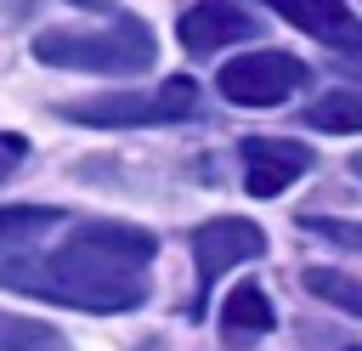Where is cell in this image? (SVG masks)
I'll use <instances>...</instances> for the list:
<instances>
[{
	"mask_svg": "<svg viewBox=\"0 0 362 351\" xmlns=\"http://www.w3.org/2000/svg\"><path fill=\"white\" fill-rule=\"evenodd\" d=\"M300 226L322 243H339V249H356L362 255V221H339V215H300Z\"/></svg>",
	"mask_w": 362,
	"mask_h": 351,
	"instance_id": "14",
	"label": "cell"
},
{
	"mask_svg": "<svg viewBox=\"0 0 362 351\" xmlns=\"http://www.w3.org/2000/svg\"><path fill=\"white\" fill-rule=\"evenodd\" d=\"M74 6H85V11H96V6H107V0H74Z\"/></svg>",
	"mask_w": 362,
	"mask_h": 351,
	"instance_id": "16",
	"label": "cell"
},
{
	"mask_svg": "<svg viewBox=\"0 0 362 351\" xmlns=\"http://www.w3.org/2000/svg\"><path fill=\"white\" fill-rule=\"evenodd\" d=\"M187 243H192V260H198V289H192L187 317H204V300H209V289H215V277H221V272H232V266H243V260H260V255H266V232H260L255 221H243V215L204 221Z\"/></svg>",
	"mask_w": 362,
	"mask_h": 351,
	"instance_id": "4",
	"label": "cell"
},
{
	"mask_svg": "<svg viewBox=\"0 0 362 351\" xmlns=\"http://www.w3.org/2000/svg\"><path fill=\"white\" fill-rule=\"evenodd\" d=\"M158 238L124 221H79L57 249H34L0 266V283L74 311H130L147 300V266Z\"/></svg>",
	"mask_w": 362,
	"mask_h": 351,
	"instance_id": "1",
	"label": "cell"
},
{
	"mask_svg": "<svg viewBox=\"0 0 362 351\" xmlns=\"http://www.w3.org/2000/svg\"><path fill=\"white\" fill-rule=\"evenodd\" d=\"M272 323H277V311H272V294H266L260 283H238V289L226 294V306H221V334H232L238 345L260 340Z\"/></svg>",
	"mask_w": 362,
	"mask_h": 351,
	"instance_id": "10",
	"label": "cell"
},
{
	"mask_svg": "<svg viewBox=\"0 0 362 351\" xmlns=\"http://www.w3.org/2000/svg\"><path fill=\"white\" fill-rule=\"evenodd\" d=\"M305 125L311 130H334V136H351L362 130V91H328L305 108Z\"/></svg>",
	"mask_w": 362,
	"mask_h": 351,
	"instance_id": "11",
	"label": "cell"
},
{
	"mask_svg": "<svg viewBox=\"0 0 362 351\" xmlns=\"http://www.w3.org/2000/svg\"><path fill=\"white\" fill-rule=\"evenodd\" d=\"M175 34H181V45H187L192 57H209V51H221V45L255 40L260 23H255V11H243L238 0H192V6L181 11V23H175Z\"/></svg>",
	"mask_w": 362,
	"mask_h": 351,
	"instance_id": "7",
	"label": "cell"
},
{
	"mask_svg": "<svg viewBox=\"0 0 362 351\" xmlns=\"http://www.w3.org/2000/svg\"><path fill=\"white\" fill-rule=\"evenodd\" d=\"M0 351H68V340L34 317H11L0 311Z\"/></svg>",
	"mask_w": 362,
	"mask_h": 351,
	"instance_id": "13",
	"label": "cell"
},
{
	"mask_svg": "<svg viewBox=\"0 0 362 351\" xmlns=\"http://www.w3.org/2000/svg\"><path fill=\"white\" fill-rule=\"evenodd\" d=\"M300 283H305L317 300H328V306H339V311H356V317H362V277H345V272H334V266H305V272H300Z\"/></svg>",
	"mask_w": 362,
	"mask_h": 351,
	"instance_id": "12",
	"label": "cell"
},
{
	"mask_svg": "<svg viewBox=\"0 0 362 351\" xmlns=\"http://www.w3.org/2000/svg\"><path fill=\"white\" fill-rule=\"evenodd\" d=\"M305 170H311V147H300V142H283V136H249L243 142V187L255 198L283 192Z\"/></svg>",
	"mask_w": 362,
	"mask_h": 351,
	"instance_id": "8",
	"label": "cell"
},
{
	"mask_svg": "<svg viewBox=\"0 0 362 351\" xmlns=\"http://www.w3.org/2000/svg\"><path fill=\"white\" fill-rule=\"evenodd\" d=\"M62 221H68V215H62V209H45V204H11V209H0V266L34 255L40 238L57 232Z\"/></svg>",
	"mask_w": 362,
	"mask_h": 351,
	"instance_id": "9",
	"label": "cell"
},
{
	"mask_svg": "<svg viewBox=\"0 0 362 351\" xmlns=\"http://www.w3.org/2000/svg\"><path fill=\"white\" fill-rule=\"evenodd\" d=\"M34 57L45 68L74 74H147L158 57V40L141 17H113L96 28H45L34 34Z\"/></svg>",
	"mask_w": 362,
	"mask_h": 351,
	"instance_id": "2",
	"label": "cell"
},
{
	"mask_svg": "<svg viewBox=\"0 0 362 351\" xmlns=\"http://www.w3.org/2000/svg\"><path fill=\"white\" fill-rule=\"evenodd\" d=\"M62 119H74V125H96V130L175 125V119H198V85H192V79H164L158 91H113V96L62 102Z\"/></svg>",
	"mask_w": 362,
	"mask_h": 351,
	"instance_id": "3",
	"label": "cell"
},
{
	"mask_svg": "<svg viewBox=\"0 0 362 351\" xmlns=\"http://www.w3.org/2000/svg\"><path fill=\"white\" fill-rule=\"evenodd\" d=\"M305 62L300 57H288V51H249V57H232L226 68H221V96L226 102H238V108H272V102H283V96H294L300 85H305Z\"/></svg>",
	"mask_w": 362,
	"mask_h": 351,
	"instance_id": "5",
	"label": "cell"
},
{
	"mask_svg": "<svg viewBox=\"0 0 362 351\" xmlns=\"http://www.w3.org/2000/svg\"><path fill=\"white\" fill-rule=\"evenodd\" d=\"M23 159H28V142H23L17 130H0V176H11Z\"/></svg>",
	"mask_w": 362,
	"mask_h": 351,
	"instance_id": "15",
	"label": "cell"
},
{
	"mask_svg": "<svg viewBox=\"0 0 362 351\" xmlns=\"http://www.w3.org/2000/svg\"><path fill=\"white\" fill-rule=\"evenodd\" d=\"M283 23H294L300 34H311L317 45L339 51L345 62H362V17L345 0H266Z\"/></svg>",
	"mask_w": 362,
	"mask_h": 351,
	"instance_id": "6",
	"label": "cell"
}]
</instances>
